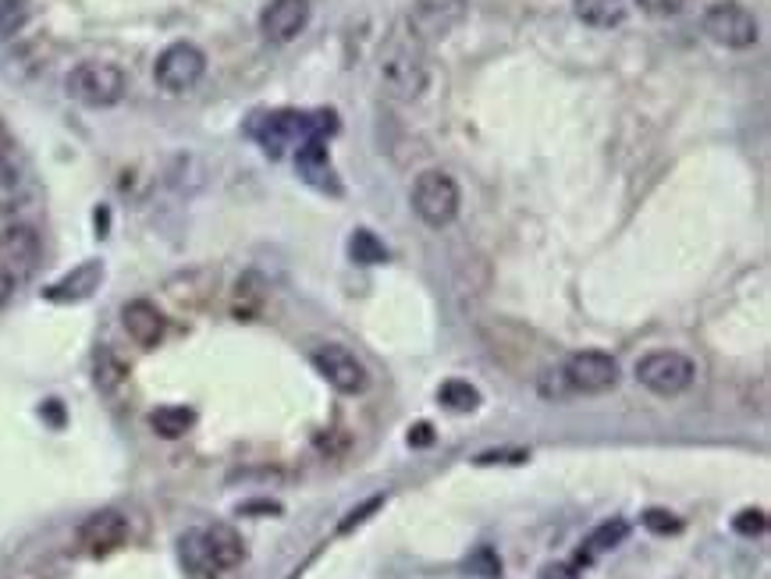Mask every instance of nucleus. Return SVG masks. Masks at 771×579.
I'll use <instances>...</instances> for the list:
<instances>
[{"instance_id": "nucleus-13", "label": "nucleus", "mask_w": 771, "mask_h": 579, "mask_svg": "<svg viewBox=\"0 0 771 579\" xmlns=\"http://www.w3.org/2000/svg\"><path fill=\"white\" fill-rule=\"evenodd\" d=\"M295 171L302 175V181H310L313 189L331 192V196H338V192H342L338 175H335V167H331V157H327L324 140H306V143H299Z\"/></svg>"}, {"instance_id": "nucleus-22", "label": "nucleus", "mask_w": 771, "mask_h": 579, "mask_svg": "<svg viewBox=\"0 0 771 579\" xmlns=\"http://www.w3.org/2000/svg\"><path fill=\"white\" fill-rule=\"evenodd\" d=\"M349 249H353V260H356V264H362V267H377V264H384V260H388L384 242L377 238L373 232H367V227H359V232H353Z\"/></svg>"}, {"instance_id": "nucleus-33", "label": "nucleus", "mask_w": 771, "mask_h": 579, "mask_svg": "<svg viewBox=\"0 0 771 579\" xmlns=\"http://www.w3.org/2000/svg\"><path fill=\"white\" fill-rule=\"evenodd\" d=\"M540 579H577V572H572L569 566H544Z\"/></svg>"}, {"instance_id": "nucleus-1", "label": "nucleus", "mask_w": 771, "mask_h": 579, "mask_svg": "<svg viewBox=\"0 0 771 579\" xmlns=\"http://www.w3.org/2000/svg\"><path fill=\"white\" fill-rule=\"evenodd\" d=\"M377 71H381V86L388 89L395 100L413 103L427 93L431 86V65H427V47L416 43L405 29L399 25L395 33L384 40L381 60H377Z\"/></svg>"}, {"instance_id": "nucleus-34", "label": "nucleus", "mask_w": 771, "mask_h": 579, "mask_svg": "<svg viewBox=\"0 0 771 579\" xmlns=\"http://www.w3.org/2000/svg\"><path fill=\"white\" fill-rule=\"evenodd\" d=\"M4 146H8V132H4V121H0V154H4Z\"/></svg>"}, {"instance_id": "nucleus-15", "label": "nucleus", "mask_w": 771, "mask_h": 579, "mask_svg": "<svg viewBox=\"0 0 771 579\" xmlns=\"http://www.w3.org/2000/svg\"><path fill=\"white\" fill-rule=\"evenodd\" d=\"M100 285H103V264L86 260L75 270H68L60 281H54L47 292H43V299H51V302H82V299L93 296Z\"/></svg>"}, {"instance_id": "nucleus-27", "label": "nucleus", "mask_w": 771, "mask_h": 579, "mask_svg": "<svg viewBox=\"0 0 771 579\" xmlns=\"http://www.w3.org/2000/svg\"><path fill=\"white\" fill-rule=\"evenodd\" d=\"M466 569H470L473 576L494 579L498 572H502V561H498V555L491 552V547H477V555L466 561Z\"/></svg>"}, {"instance_id": "nucleus-10", "label": "nucleus", "mask_w": 771, "mask_h": 579, "mask_svg": "<svg viewBox=\"0 0 771 579\" xmlns=\"http://www.w3.org/2000/svg\"><path fill=\"white\" fill-rule=\"evenodd\" d=\"M128 541V520L118 509H100L93 515H86L79 526V544L89 555H111L121 544Z\"/></svg>"}, {"instance_id": "nucleus-12", "label": "nucleus", "mask_w": 771, "mask_h": 579, "mask_svg": "<svg viewBox=\"0 0 771 579\" xmlns=\"http://www.w3.org/2000/svg\"><path fill=\"white\" fill-rule=\"evenodd\" d=\"M36 260H40V238L33 227H11V232L0 238V270L11 274L14 281L33 274Z\"/></svg>"}, {"instance_id": "nucleus-21", "label": "nucleus", "mask_w": 771, "mask_h": 579, "mask_svg": "<svg viewBox=\"0 0 771 579\" xmlns=\"http://www.w3.org/2000/svg\"><path fill=\"white\" fill-rule=\"evenodd\" d=\"M437 399H442V405L451 409V413H473V409H480V391L470 380H445V385L437 388Z\"/></svg>"}, {"instance_id": "nucleus-18", "label": "nucleus", "mask_w": 771, "mask_h": 579, "mask_svg": "<svg viewBox=\"0 0 771 579\" xmlns=\"http://www.w3.org/2000/svg\"><path fill=\"white\" fill-rule=\"evenodd\" d=\"M577 19L591 29H615L626 19V0H572Z\"/></svg>"}, {"instance_id": "nucleus-24", "label": "nucleus", "mask_w": 771, "mask_h": 579, "mask_svg": "<svg viewBox=\"0 0 771 579\" xmlns=\"http://www.w3.org/2000/svg\"><path fill=\"white\" fill-rule=\"evenodd\" d=\"M29 14H33L29 0H0V40L19 36L29 25Z\"/></svg>"}, {"instance_id": "nucleus-2", "label": "nucleus", "mask_w": 771, "mask_h": 579, "mask_svg": "<svg viewBox=\"0 0 771 579\" xmlns=\"http://www.w3.org/2000/svg\"><path fill=\"white\" fill-rule=\"evenodd\" d=\"M410 203L416 218L442 232L451 221L459 218V207H462V192H459V181L451 178L448 171H423L413 181V192H410Z\"/></svg>"}, {"instance_id": "nucleus-28", "label": "nucleus", "mask_w": 771, "mask_h": 579, "mask_svg": "<svg viewBox=\"0 0 771 579\" xmlns=\"http://www.w3.org/2000/svg\"><path fill=\"white\" fill-rule=\"evenodd\" d=\"M637 8L651 14V19H672V14L686 8V0H637Z\"/></svg>"}, {"instance_id": "nucleus-25", "label": "nucleus", "mask_w": 771, "mask_h": 579, "mask_svg": "<svg viewBox=\"0 0 771 579\" xmlns=\"http://www.w3.org/2000/svg\"><path fill=\"white\" fill-rule=\"evenodd\" d=\"M733 530L744 533V537H761V533L768 530V515L761 509H744L733 520Z\"/></svg>"}, {"instance_id": "nucleus-17", "label": "nucleus", "mask_w": 771, "mask_h": 579, "mask_svg": "<svg viewBox=\"0 0 771 579\" xmlns=\"http://www.w3.org/2000/svg\"><path fill=\"white\" fill-rule=\"evenodd\" d=\"M178 558H181V566H186V572L195 576V579H217V576H221V572L214 569V561H210V555H206L203 530L181 533V541H178Z\"/></svg>"}, {"instance_id": "nucleus-29", "label": "nucleus", "mask_w": 771, "mask_h": 579, "mask_svg": "<svg viewBox=\"0 0 771 579\" xmlns=\"http://www.w3.org/2000/svg\"><path fill=\"white\" fill-rule=\"evenodd\" d=\"M540 394H544V399H569L572 391H569V385L562 380V370L540 377Z\"/></svg>"}, {"instance_id": "nucleus-19", "label": "nucleus", "mask_w": 771, "mask_h": 579, "mask_svg": "<svg viewBox=\"0 0 771 579\" xmlns=\"http://www.w3.org/2000/svg\"><path fill=\"white\" fill-rule=\"evenodd\" d=\"M195 423V413L189 405H160L149 413V426H154V434L164 437V441H175L181 434H189Z\"/></svg>"}, {"instance_id": "nucleus-11", "label": "nucleus", "mask_w": 771, "mask_h": 579, "mask_svg": "<svg viewBox=\"0 0 771 579\" xmlns=\"http://www.w3.org/2000/svg\"><path fill=\"white\" fill-rule=\"evenodd\" d=\"M310 25V0H270L260 14V33L270 43H292Z\"/></svg>"}, {"instance_id": "nucleus-31", "label": "nucleus", "mask_w": 771, "mask_h": 579, "mask_svg": "<svg viewBox=\"0 0 771 579\" xmlns=\"http://www.w3.org/2000/svg\"><path fill=\"white\" fill-rule=\"evenodd\" d=\"M410 445H413V448H427V445H434V426H431V423H416V426H410Z\"/></svg>"}, {"instance_id": "nucleus-9", "label": "nucleus", "mask_w": 771, "mask_h": 579, "mask_svg": "<svg viewBox=\"0 0 771 579\" xmlns=\"http://www.w3.org/2000/svg\"><path fill=\"white\" fill-rule=\"evenodd\" d=\"M310 363L331 388H335L338 394H345V399H356V394H362L370 388L367 367H362V363L356 359V353H349L345 345H316Z\"/></svg>"}, {"instance_id": "nucleus-20", "label": "nucleus", "mask_w": 771, "mask_h": 579, "mask_svg": "<svg viewBox=\"0 0 771 579\" xmlns=\"http://www.w3.org/2000/svg\"><path fill=\"white\" fill-rule=\"evenodd\" d=\"M93 380L103 394H114L128 380V367L118 359V353H111L108 345H100L97 356H93Z\"/></svg>"}, {"instance_id": "nucleus-14", "label": "nucleus", "mask_w": 771, "mask_h": 579, "mask_svg": "<svg viewBox=\"0 0 771 579\" xmlns=\"http://www.w3.org/2000/svg\"><path fill=\"white\" fill-rule=\"evenodd\" d=\"M121 324H125L128 338L135 345H143V348H154L164 338V331H168V320H164L160 310L146 299L125 302V310H121Z\"/></svg>"}, {"instance_id": "nucleus-30", "label": "nucleus", "mask_w": 771, "mask_h": 579, "mask_svg": "<svg viewBox=\"0 0 771 579\" xmlns=\"http://www.w3.org/2000/svg\"><path fill=\"white\" fill-rule=\"evenodd\" d=\"M381 505H384V498H373V501H367V505H362V509H353L349 515H345V523L338 526V533H353L359 523H367V515H370V512H377Z\"/></svg>"}, {"instance_id": "nucleus-16", "label": "nucleus", "mask_w": 771, "mask_h": 579, "mask_svg": "<svg viewBox=\"0 0 771 579\" xmlns=\"http://www.w3.org/2000/svg\"><path fill=\"white\" fill-rule=\"evenodd\" d=\"M203 544H206V555L214 561L217 572H228L235 569L242 558H246V544H242L238 530L228 523H214L203 530Z\"/></svg>"}, {"instance_id": "nucleus-8", "label": "nucleus", "mask_w": 771, "mask_h": 579, "mask_svg": "<svg viewBox=\"0 0 771 579\" xmlns=\"http://www.w3.org/2000/svg\"><path fill=\"white\" fill-rule=\"evenodd\" d=\"M562 380L572 394H608L618 385V363L601 348H583L562 363Z\"/></svg>"}, {"instance_id": "nucleus-5", "label": "nucleus", "mask_w": 771, "mask_h": 579, "mask_svg": "<svg viewBox=\"0 0 771 579\" xmlns=\"http://www.w3.org/2000/svg\"><path fill=\"white\" fill-rule=\"evenodd\" d=\"M701 29L707 40H715L718 47H729V51H747L761 36V25L753 19V11L747 4H739V0H715V4L704 11Z\"/></svg>"}, {"instance_id": "nucleus-23", "label": "nucleus", "mask_w": 771, "mask_h": 579, "mask_svg": "<svg viewBox=\"0 0 771 579\" xmlns=\"http://www.w3.org/2000/svg\"><path fill=\"white\" fill-rule=\"evenodd\" d=\"M629 537V523L626 520H608L601 523L591 537H586V547H591V555H604V552H615L618 544Z\"/></svg>"}, {"instance_id": "nucleus-26", "label": "nucleus", "mask_w": 771, "mask_h": 579, "mask_svg": "<svg viewBox=\"0 0 771 579\" xmlns=\"http://www.w3.org/2000/svg\"><path fill=\"white\" fill-rule=\"evenodd\" d=\"M644 526L651 530V533H658V537H669V533L683 530V523H679L675 515L664 512V509H647V512H644Z\"/></svg>"}, {"instance_id": "nucleus-32", "label": "nucleus", "mask_w": 771, "mask_h": 579, "mask_svg": "<svg viewBox=\"0 0 771 579\" xmlns=\"http://www.w3.org/2000/svg\"><path fill=\"white\" fill-rule=\"evenodd\" d=\"M14 288H19V281H14L11 274L0 270V307H8L11 296H14Z\"/></svg>"}, {"instance_id": "nucleus-3", "label": "nucleus", "mask_w": 771, "mask_h": 579, "mask_svg": "<svg viewBox=\"0 0 771 579\" xmlns=\"http://www.w3.org/2000/svg\"><path fill=\"white\" fill-rule=\"evenodd\" d=\"M65 89H68V97L82 107H114L125 97L128 79L111 60H82V65H75L68 71Z\"/></svg>"}, {"instance_id": "nucleus-7", "label": "nucleus", "mask_w": 771, "mask_h": 579, "mask_svg": "<svg viewBox=\"0 0 771 579\" xmlns=\"http://www.w3.org/2000/svg\"><path fill=\"white\" fill-rule=\"evenodd\" d=\"M206 71V54L195 47V43H171L164 47L157 65H154V82L164 93H189V89L200 86Z\"/></svg>"}, {"instance_id": "nucleus-4", "label": "nucleus", "mask_w": 771, "mask_h": 579, "mask_svg": "<svg viewBox=\"0 0 771 579\" xmlns=\"http://www.w3.org/2000/svg\"><path fill=\"white\" fill-rule=\"evenodd\" d=\"M466 14H470V0H413L402 29L423 47H431V43H442L456 33Z\"/></svg>"}, {"instance_id": "nucleus-6", "label": "nucleus", "mask_w": 771, "mask_h": 579, "mask_svg": "<svg viewBox=\"0 0 771 579\" xmlns=\"http://www.w3.org/2000/svg\"><path fill=\"white\" fill-rule=\"evenodd\" d=\"M693 377H697V367H693V359L683 356V353H672V348H661V353H647L640 363H637V380L640 388H647L658 399H675V394H683Z\"/></svg>"}]
</instances>
